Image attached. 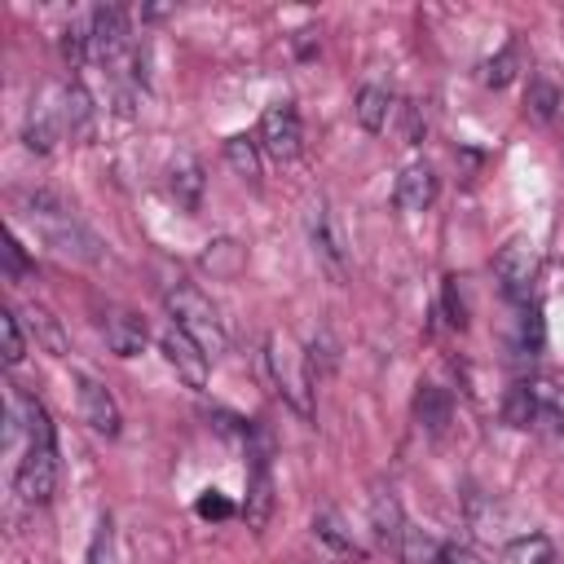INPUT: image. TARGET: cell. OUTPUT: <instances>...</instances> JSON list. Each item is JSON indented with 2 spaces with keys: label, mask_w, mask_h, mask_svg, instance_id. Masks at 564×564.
<instances>
[{
  "label": "cell",
  "mask_w": 564,
  "mask_h": 564,
  "mask_svg": "<svg viewBox=\"0 0 564 564\" xmlns=\"http://www.w3.org/2000/svg\"><path fill=\"white\" fill-rule=\"evenodd\" d=\"M304 229H308V242H313V251L322 256V264L335 273V278H344V234H339V220H335V212H330V203L322 198V194H313L308 203H304Z\"/></svg>",
  "instance_id": "52a82bcc"
},
{
  "label": "cell",
  "mask_w": 564,
  "mask_h": 564,
  "mask_svg": "<svg viewBox=\"0 0 564 564\" xmlns=\"http://www.w3.org/2000/svg\"><path fill=\"white\" fill-rule=\"evenodd\" d=\"M101 330H106V344H110L115 357H137L141 344H145V335H150L145 322L137 313H128V308H106Z\"/></svg>",
  "instance_id": "4fadbf2b"
},
{
  "label": "cell",
  "mask_w": 564,
  "mask_h": 564,
  "mask_svg": "<svg viewBox=\"0 0 564 564\" xmlns=\"http://www.w3.org/2000/svg\"><path fill=\"white\" fill-rule=\"evenodd\" d=\"M520 70H524V48H520V40L511 35L494 57L480 62V84H485V88H507Z\"/></svg>",
  "instance_id": "2e32d148"
},
{
  "label": "cell",
  "mask_w": 564,
  "mask_h": 564,
  "mask_svg": "<svg viewBox=\"0 0 564 564\" xmlns=\"http://www.w3.org/2000/svg\"><path fill=\"white\" fill-rule=\"evenodd\" d=\"M441 546H445V542H436L427 529L410 524V529H405V538H401V551H397V560H405V564H436Z\"/></svg>",
  "instance_id": "44dd1931"
},
{
  "label": "cell",
  "mask_w": 564,
  "mask_h": 564,
  "mask_svg": "<svg viewBox=\"0 0 564 564\" xmlns=\"http://www.w3.org/2000/svg\"><path fill=\"white\" fill-rule=\"evenodd\" d=\"M79 414H84V423L93 427V432H101V436H119V405H115V397L106 392V383H97V379H88V375H79Z\"/></svg>",
  "instance_id": "30bf717a"
},
{
  "label": "cell",
  "mask_w": 564,
  "mask_h": 564,
  "mask_svg": "<svg viewBox=\"0 0 564 564\" xmlns=\"http://www.w3.org/2000/svg\"><path fill=\"white\" fill-rule=\"evenodd\" d=\"M26 326H31L35 344H40L44 352H53V357H66V352H70V339H66L62 322H57L44 304H31V308H26Z\"/></svg>",
  "instance_id": "e0dca14e"
},
{
  "label": "cell",
  "mask_w": 564,
  "mask_h": 564,
  "mask_svg": "<svg viewBox=\"0 0 564 564\" xmlns=\"http://www.w3.org/2000/svg\"><path fill=\"white\" fill-rule=\"evenodd\" d=\"M22 212L26 220L35 225V234L66 260H84V264H97L101 260V238L75 216V207H66L57 194L48 189H35L22 198Z\"/></svg>",
  "instance_id": "6da1fadb"
},
{
  "label": "cell",
  "mask_w": 564,
  "mask_h": 564,
  "mask_svg": "<svg viewBox=\"0 0 564 564\" xmlns=\"http://www.w3.org/2000/svg\"><path fill=\"white\" fill-rule=\"evenodd\" d=\"M273 516V471H269V449L260 445L251 454V471H247V502H242V520L251 533H264Z\"/></svg>",
  "instance_id": "ba28073f"
},
{
  "label": "cell",
  "mask_w": 564,
  "mask_h": 564,
  "mask_svg": "<svg viewBox=\"0 0 564 564\" xmlns=\"http://www.w3.org/2000/svg\"><path fill=\"white\" fill-rule=\"evenodd\" d=\"M352 110H357V123H361L366 132H383L388 119H392V110H401V106H397V97H392L383 84H361Z\"/></svg>",
  "instance_id": "9a60e30c"
},
{
  "label": "cell",
  "mask_w": 564,
  "mask_h": 564,
  "mask_svg": "<svg viewBox=\"0 0 564 564\" xmlns=\"http://www.w3.org/2000/svg\"><path fill=\"white\" fill-rule=\"evenodd\" d=\"M163 308H167L172 326L185 330L207 357H220V352H225V344H229L225 322H220L216 304H212L194 282H172V286H163Z\"/></svg>",
  "instance_id": "7a4b0ae2"
},
{
  "label": "cell",
  "mask_w": 564,
  "mask_h": 564,
  "mask_svg": "<svg viewBox=\"0 0 564 564\" xmlns=\"http://www.w3.org/2000/svg\"><path fill=\"white\" fill-rule=\"evenodd\" d=\"M401 137H405V145H419L423 141V132H427V119H423V106L419 101H405L401 106Z\"/></svg>",
  "instance_id": "484cf974"
},
{
  "label": "cell",
  "mask_w": 564,
  "mask_h": 564,
  "mask_svg": "<svg viewBox=\"0 0 564 564\" xmlns=\"http://www.w3.org/2000/svg\"><path fill=\"white\" fill-rule=\"evenodd\" d=\"M194 511H198L203 520H229V516H234V502H229V498H220L216 489H207V494L198 498V507H194Z\"/></svg>",
  "instance_id": "f1b7e54d"
},
{
  "label": "cell",
  "mask_w": 564,
  "mask_h": 564,
  "mask_svg": "<svg viewBox=\"0 0 564 564\" xmlns=\"http://www.w3.org/2000/svg\"><path fill=\"white\" fill-rule=\"evenodd\" d=\"M264 357H269L278 392L291 401V410H300L308 419L313 414V375H308V361L295 348V339L291 335H269V352Z\"/></svg>",
  "instance_id": "3957f363"
},
{
  "label": "cell",
  "mask_w": 564,
  "mask_h": 564,
  "mask_svg": "<svg viewBox=\"0 0 564 564\" xmlns=\"http://www.w3.org/2000/svg\"><path fill=\"white\" fill-rule=\"evenodd\" d=\"M560 97H564L560 88H551V84L538 79L533 93H529V110H533L538 119H555V115H560Z\"/></svg>",
  "instance_id": "d4e9b609"
},
{
  "label": "cell",
  "mask_w": 564,
  "mask_h": 564,
  "mask_svg": "<svg viewBox=\"0 0 564 564\" xmlns=\"http://www.w3.org/2000/svg\"><path fill=\"white\" fill-rule=\"evenodd\" d=\"M392 198H397L401 212H423V207H432V198H436V172H432V163H427V159L405 163L401 176H397Z\"/></svg>",
  "instance_id": "8fae6325"
},
{
  "label": "cell",
  "mask_w": 564,
  "mask_h": 564,
  "mask_svg": "<svg viewBox=\"0 0 564 564\" xmlns=\"http://www.w3.org/2000/svg\"><path fill=\"white\" fill-rule=\"evenodd\" d=\"M538 269H542V260H538V247H533L529 238H511V242L498 247V256H494V278H498V286H502V295L516 300L520 308L533 300Z\"/></svg>",
  "instance_id": "5b68a950"
},
{
  "label": "cell",
  "mask_w": 564,
  "mask_h": 564,
  "mask_svg": "<svg viewBox=\"0 0 564 564\" xmlns=\"http://www.w3.org/2000/svg\"><path fill=\"white\" fill-rule=\"evenodd\" d=\"M66 132H70V123H66V84H44L26 106L22 141H26V150L48 154Z\"/></svg>",
  "instance_id": "277c9868"
},
{
  "label": "cell",
  "mask_w": 564,
  "mask_h": 564,
  "mask_svg": "<svg viewBox=\"0 0 564 564\" xmlns=\"http://www.w3.org/2000/svg\"><path fill=\"white\" fill-rule=\"evenodd\" d=\"M502 564H551V542L546 533H524L502 551Z\"/></svg>",
  "instance_id": "7402d4cb"
},
{
  "label": "cell",
  "mask_w": 564,
  "mask_h": 564,
  "mask_svg": "<svg viewBox=\"0 0 564 564\" xmlns=\"http://www.w3.org/2000/svg\"><path fill=\"white\" fill-rule=\"evenodd\" d=\"M163 357L176 366V375L189 383V388H207V375H212V357L185 335V330H176V326H167L163 330Z\"/></svg>",
  "instance_id": "9c48e42d"
},
{
  "label": "cell",
  "mask_w": 564,
  "mask_h": 564,
  "mask_svg": "<svg viewBox=\"0 0 564 564\" xmlns=\"http://www.w3.org/2000/svg\"><path fill=\"white\" fill-rule=\"evenodd\" d=\"M313 533H317L326 546H335L339 555H361V542L348 533V524L339 520V511H317V516H313Z\"/></svg>",
  "instance_id": "ffe728a7"
},
{
  "label": "cell",
  "mask_w": 564,
  "mask_h": 564,
  "mask_svg": "<svg viewBox=\"0 0 564 564\" xmlns=\"http://www.w3.org/2000/svg\"><path fill=\"white\" fill-rule=\"evenodd\" d=\"M225 159H229V167L242 176V181H260V141L256 137H247V132H238V137H229L225 141Z\"/></svg>",
  "instance_id": "d6986e66"
},
{
  "label": "cell",
  "mask_w": 564,
  "mask_h": 564,
  "mask_svg": "<svg viewBox=\"0 0 564 564\" xmlns=\"http://www.w3.org/2000/svg\"><path fill=\"white\" fill-rule=\"evenodd\" d=\"M414 414H419V427H427V432L436 436V432H445V423H449V397H445L436 383H423L419 397H414Z\"/></svg>",
  "instance_id": "ac0fdd59"
},
{
  "label": "cell",
  "mask_w": 564,
  "mask_h": 564,
  "mask_svg": "<svg viewBox=\"0 0 564 564\" xmlns=\"http://www.w3.org/2000/svg\"><path fill=\"white\" fill-rule=\"evenodd\" d=\"M370 529H375L379 546H388L392 555L401 551V538H405L410 520H405V511H401L392 489H375V498H370Z\"/></svg>",
  "instance_id": "7c38bea8"
},
{
  "label": "cell",
  "mask_w": 564,
  "mask_h": 564,
  "mask_svg": "<svg viewBox=\"0 0 564 564\" xmlns=\"http://www.w3.org/2000/svg\"><path fill=\"white\" fill-rule=\"evenodd\" d=\"M0 352H4V366H18L26 357V335H22V322L13 308L0 313Z\"/></svg>",
  "instance_id": "cb8c5ba5"
},
{
  "label": "cell",
  "mask_w": 564,
  "mask_h": 564,
  "mask_svg": "<svg viewBox=\"0 0 564 564\" xmlns=\"http://www.w3.org/2000/svg\"><path fill=\"white\" fill-rule=\"evenodd\" d=\"M436 564H480V555L471 551V546H441V555H436Z\"/></svg>",
  "instance_id": "4dcf8cb0"
},
{
  "label": "cell",
  "mask_w": 564,
  "mask_h": 564,
  "mask_svg": "<svg viewBox=\"0 0 564 564\" xmlns=\"http://www.w3.org/2000/svg\"><path fill=\"white\" fill-rule=\"evenodd\" d=\"M538 410H542V401H538V388H533V383H516V388L507 392L502 414H507V423H511V427H524Z\"/></svg>",
  "instance_id": "603a6c76"
},
{
  "label": "cell",
  "mask_w": 564,
  "mask_h": 564,
  "mask_svg": "<svg viewBox=\"0 0 564 564\" xmlns=\"http://www.w3.org/2000/svg\"><path fill=\"white\" fill-rule=\"evenodd\" d=\"M533 388H538L542 410H546V414H551V419L564 427V383H546V379H542V383H533Z\"/></svg>",
  "instance_id": "4316f807"
},
{
  "label": "cell",
  "mask_w": 564,
  "mask_h": 564,
  "mask_svg": "<svg viewBox=\"0 0 564 564\" xmlns=\"http://www.w3.org/2000/svg\"><path fill=\"white\" fill-rule=\"evenodd\" d=\"M260 150L269 154V159H278V163H291L295 154H300V145H304V128H300V115H295V106L291 101H273V106H264V115H260Z\"/></svg>",
  "instance_id": "8992f818"
},
{
  "label": "cell",
  "mask_w": 564,
  "mask_h": 564,
  "mask_svg": "<svg viewBox=\"0 0 564 564\" xmlns=\"http://www.w3.org/2000/svg\"><path fill=\"white\" fill-rule=\"evenodd\" d=\"M167 189L185 212H198V203H203V163L194 154H176L172 172H167Z\"/></svg>",
  "instance_id": "5bb4252c"
},
{
  "label": "cell",
  "mask_w": 564,
  "mask_h": 564,
  "mask_svg": "<svg viewBox=\"0 0 564 564\" xmlns=\"http://www.w3.org/2000/svg\"><path fill=\"white\" fill-rule=\"evenodd\" d=\"M445 308H449V326H467V308L458 300V278H445Z\"/></svg>",
  "instance_id": "f546056e"
},
{
  "label": "cell",
  "mask_w": 564,
  "mask_h": 564,
  "mask_svg": "<svg viewBox=\"0 0 564 564\" xmlns=\"http://www.w3.org/2000/svg\"><path fill=\"white\" fill-rule=\"evenodd\" d=\"M4 278L9 282H26L31 278V264H26L22 247H18V238H9V247H4Z\"/></svg>",
  "instance_id": "83f0119b"
}]
</instances>
